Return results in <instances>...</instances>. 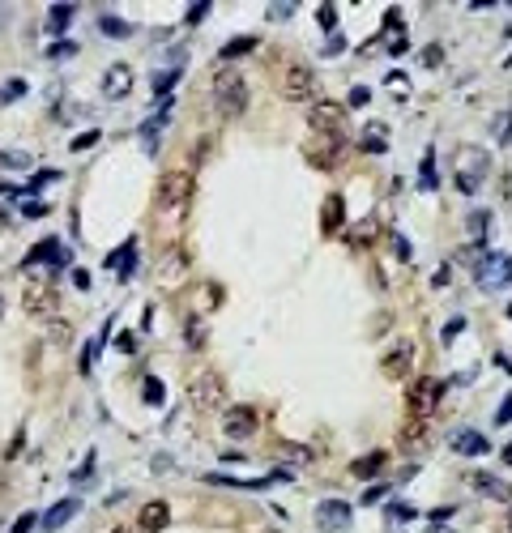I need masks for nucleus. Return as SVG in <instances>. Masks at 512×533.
I'll return each mask as SVG.
<instances>
[{
  "label": "nucleus",
  "mask_w": 512,
  "mask_h": 533,
  "mask_svg": "<svg viewBox=\"0 0 512 533\" xmlns=\"http://www.w3.org/2000/svg\"><path fill=\"white\" fill-rule=\"evenodd\" d=\"M316 22H321V30H333V26H337V9H333V5H321V9H316Z\"/></svg>",
  "instance_id": "nucleus-37"
},
{
  "label": "nucleus",
  "mask_w": 512,
  "mask_h": 533,
  "mask_svg": "<svg viewBox=\"0 0 512 533\" xmlns=\"http://www.w3.org/2000/svg\"><path fill=\"white\" fill-rule=\"evenodd\" d=\"M222 397H227V384H222L218 371H210V367H201L196 376L188 380V401H192L196 410H218Z\"/></svg>",
  "instance_id": "nucleus-2"
},
{
  "label": "nucleus",
  "mask_w": 512,
  "mask_h": 533,
  "mask_svg": "<svg viewBox=\"0 0 512 533\" xmlns=\"http://www.w3.org/2000/svg\"><path fill=\"white\" fill-rule=\"evenodd\" d=\"M286 13H295V5H269V18L274 22H286Z\"/></svg>",
  "instance_id": "nucleus-46"
},
{
  "label": "nucleus",
  "mask_w": 512,
  "mask_h": 533,
  "mask_svg": "<svg viewBox=\"0 0 512 533\" xmlns=\"http://www.w3.org/2000/svg\"><path fill=\"white\" fill-rule=\"evenodd\" d=\"M372 239H376V222H372V218H363V222L354 227V243H372Z\"/></svg>",
  "instance_id": "nucleus-36"
},
{
  "label": "nucleus",
  "mask_w": 512,
  "mask_h": 533,
  "mask_svg": "<svg viewBox=\"0 0 512 533\" xmlns=\"http://www.w3.org/2000/svg\"><path fill=\"white\" fill-rule=\"evenodd\" d=\"M0 167H18V171H26V167H30V154H5V158H0Z\"/></svg>",
  "instance_id": "nucleus-38"
},
{
  "label": "nucleus",
  "mask_w": 512,
  "mask_h": 533,
  "mask_svg": "<svg viewBox=\"0 0 512 533\" xmlns=\"http://www.w3.org/2000/svg\"><path fill=\"white\" fill-rule=\"evenodd\" d=\"M205 13H210V5H205V0H201V5H192V9H188V22H201Z\"/></svg>",
  "instance_id": "nucleus-52"
},
{
  "label": "nucleus",
  "mask_w": 512,
  "mask_h": 533,
  "mask_svg": "<svg viewBox=\"0 0 512 533\" xmlns=\"http://www.w3.org/2000/svg\"><path fill=\"white\" fill-rule=\"evenodd\" d=\"M342 47H346V43H342V34H333V39H329V51H325V56H342Z\"/></svg>",
  "instance_id": "nucleus-53"
},
{
  "label": "nucleus",
  "mask_w": 512,
  "mask_h": 533,
  "mask_svg": "<svg viewBox=\"0 0 512 533\" xmlns=\"http://www.w3.org/2000/svg\"><path fill=\"white\" fill-rule=\"evenodd\" d=\"M440 397H444V384H440V380H431V376L415 380V384H410V393H405L410 418H427V414L440 405Z\"/></svg>",
  "instance_id": "nucleus-5"
},
{
  "label": "nucleus",
  "mask_w": 512,
  "mask_h": 533,
  "mask_svg": "<svg viewBox=\"0 0 512 533\" xmlns=\"http://www.w3.org/2000/svg\"><path fill=\"white\" fill-rule=\"evenodd\" d=\"M384 137H389V128L376 120V124H368V133L363 137H358V149H363V154H384L389 145H384Z\"/></svg>",
  "instance_id": "nucleus-24"
},
{
  "label": "nucleus",
  "mask_w": 512,
  "mask_h": 533,
  "mask_svg": "<svg viewBox=\"0 0 512 533\" xmlns=\"http://www.w3.org/2000/svg\"><path fill=\"white\" fill-rule=\"evenodd\" d=\"M508 529H512V508H508Z\"/></svg>",
  "instance_id": "nucleus-59"
},
{
  "label": "nucleus",
  "mask_w": 512,
  "mask_h": 533,
  "mask_svg": "<svg viewBox=\"0 0 512 533\" xmlns=\"http://www.w3.org/2000/svg\"><path fill=\"white\" fill-rule=\"evenodd\" d=\"M94 141H98V133H81V137H77V141H73V149H77V154H81V149H90V145H94Z\"/></svg>",
  "instance_id": "nucleus-47"
},
{
  "label": "nucleus",
  "mask_w": 512,
  "mask_h": 533,
  "mask_svg": "<svg viewBox=\"0 0 512 533\" xmlns=\"http://www.w3.org/2000/svg\"><path fill=\"white\" fill-rule=\"evenodd\" d=\"M508 320H512V303H508Z\"/></svg>",
  "instance_id": "nucleus-60"
},
{
  "label": "nucleus",
  "mask_w": 512,
  "mask_h": 533,
  "mask_svg": "<svg viewBox=\"0 0 512 533\" xmlns=\"http://www.w3.org/2000/svg\"><path fill=\"white\" fill-rule=\"evenodd\" d=\"M419 184H423V192L436 188V154H431V149L423 154V163H419Z\"/></svg>",
  "instance_id": "nucleus-29"
},
{
  "label": "nucleus",
  "mask_w": 512,
  "mask_h": 533,
  "mask_svg": "<svg viewBox=\"0 0 512 533\" xmlns=\"http://www.w3.org/2000/svg\"><path fill=\"white\" fill-rule=\"evenodd\" d=\"M175 81H180V69H167V73H159V77H154V94H159V98H167Z\"/></svg>",
  "instance_id": "nucleus-32"
},
{
  "label": "nucleus",
  "mask_w": 512,
  "mask_h": 533,
  "mask_svg": "<svg viewBox=\"0 0 512 533\" xmlns=\"http://www.w3.org/2000/svg\"><path fill=\"white\" fill-rule=\"evenodd\" d=\"M312 86H316L312 69H307V65H290V69H286V81H282V94H286L290 102H303L307 94H312Z\"/></svg>",
  "instance_id": "nucleus-10"
},
{
  "label": "nucleus",
  "mask_w": 512,
  "mask_h": 533,
  "mask_svg": "<svg viewBox=\"0 0 512 533\" xmlns=\"http://www.w3.org/2000/svg\"><path fill=\"white\" fill-rule=\"evenodd\" d=\"M286 457H295V461L303 465V461H307V457H312V452H307V448H286Z\"/></svg>",
  "instance_id": "nucleus-55"
},
{
  "label": "nucleus",
  "mask_w": 512,
  "mask_h": 533,
  "mask_svg": "<svg viewBox=\"0 0 512 533\" xmlns=\"http://www.w3.org/2000/svg\"><path fill=\"white\" fill-rule=\"evenodd\" d=\"M98 30H102V34H112V39L133 34V26H128V22H120V18H112V13H107V18H98Z\"/></svg>",
  "instance_id": "nucleus-30"
},
{
  "label": "nucleus",
  "mask_w": 512,
  "mask_h": 533,
  "mask_svg": "<svg viewBox=\"0 0 512 533\" xmlns=\"http://www.w3.org/2000/svg\"><path fill=\"white\" fill-rule=\"evenodd\" d=\"M504 422H512V393L504 397V405H499V414H495V426H504Z\"/></svg>",
  "instance_id": "nucleus-42"
},
{
  "label": "nucleus",
  "mask_w": 512,
  "mask_h": 533,
  "mask_svg": "<svg viewBox=\"0 0 512 533\" xmlns=\"http://www.w3.org/2000/svg\"><path fill=\"white\" fill-rule=\"evenodd\" d=\"M440 60H444V56H440V47H427V51H423V65H427V69H436Z\"/></svg>",
  "instance_id": "nucleus-50"
},
{
  "label": "nucleus",
  "mask_w": 512,
  "mask_h": 533,
  "mask_svg": "<svg viewBox=\"0 0 512 533\" xmlns=\"http://www.w3.org/2000/svg\"><path fill=\"white\" fill-rule=\"evenodd\" d=\"M423 533H452V529H444V525H431V529H423Z\"/></svg>",
  "instance_id": "nucleus-56"
},
{
  "label": "nucleus",
  "mask_w": 512,
  "mask_h": 533,
  "mask_svg": "<svg viewBox=\"0 0 512 533\" xmlns=\"http://www.w3.org/2000/svg\"><path fill=\"white\" fill-rule=\"evenodd\" d=\"M184 342L201 346V320H188V329H184Z\"/></svg>",
  "instance_id": "nucleus-43"
},
{
  "label": "nucleus",
  "mask_w": 512,
  "mask_h": 533,
  "mask_svg": "<svg viewBox=\"0 0 512 533\" xmlns=\"http://www.w3.org/2000/svg\"><path fill=\"white\" fill-rule=\"evenodd\" d=\"M22 94H26V81L13 77V81H5V90H0V102H13V98H22Z\"/></svg>",
  "instance_id": "nucleus-35"
},
{
  "label": "nucleus",
  "mask_w": 512,
  "mask_h": 533,
  "mask_svg": "<svg viewBox=\"0 0 512 533\" xmlns=\"http://www.w3.org/2000/svg\"><path fill=\"white\" fill-rule=\"evenodd\" d=\"M116 533H128V529H116Z\"/></svg>",
  "instance_id": "nucleus-62"
},
{
  "label": "nucleus",
  "mask_w": 512,
  "mask_h": 533,
  "mask_svg": "<svg viewBox=\"0 0 512 533\" xmlns=\"http://www.w3.org/2000/svg\"><path fill=\"white\" fill-rule=\"evenodd\" d=\"M474 278H478V290H487V295L508 290V286H512V256H504V252L483 256V260L474 264Z\"/></svg>",
  "instance_id": "nucleus-3"
},
{
  "label": "nucleus",
  "mask_w": 512,
  "mask_h": 533,
  "mask_svg": "<svg viewBox=\"0 0 512 533\" xmlns=\"http://www.w3.org/2000/svg\"><path fill=\"white\" fill-rule=\"evenodd\" d=\"M504 461H508V465H512V444H508V448H504Z\"/></svg>",
  "instance_id": "nucleus-57"
},
{
  "label": "nucleus",
  "mask_w": 512,
  "mask_h": 533,
  "mask_svg": "<svg viewBox=\"0 0 512 533\" xmlns=\"http://www.w3.org/2000/svg\"><path fill=\"white\" fill-rule=\"evenodd\" d=\"M69 337H73L69 320H51V342H56V346H69Z\"/></svg>",
  "instance_id": "nucleus-34"
},
{
  "label": "nucleus",
  "mask_w": 512,
  "mask_h": 533,
  "mask_svg": "<svg viewBox=\"0 0 512 533\" xmlns=\"http://www.w3.org/2000/svg\"><path fill=\"white\" fill-rule=\"evenodd\" d=\"M73 13H77V5H51L47 9V34H65L69 22H73Z\"/></svg>",
  "instance_id": "nucleus-25"
},
{
  "label": "nucleus",
  "mask_w": 512,
  "mask_h": 533,
  "mask_svg": "<svg viewBox=\"0 0 512 533\" xmlns=\"http://www.w3.org/2000/svg\"><path fill=\"white\" fill-rule=\"evenodd\" d=\"M167 520H171V508H167L163 499H154V504H145V508H141V529H145V533L167 529Z\"/></svg>",
  "instance_id": "nucleus-20"
},
{
  "label": "nucleus",
  "mask_w": 512,
  "mask_h": 533,
  "mask_svg": "<svg viewBox=\"0 0 512 533\" xmlns=\"http://www.w3.org/2000/svg\"><path fill=\"white\" fill-rule=\"evenodd\" d=\"M342 222H346V201L337 192H329L325 205H321V231L333 235V231H342Z\"/></svg>",
  "instance_id": "nucleus-16"
},
{
  "label": "nucleus",
  "mask_w": 512,
  "mask_h": 533,
  "mask_svg": "<svg viewBox=\"0 0 512 533\" xmlns=\"http://www.w3.org/2000/svg\"><path fill=\"white\" fill-rule=\"evenodd\" d=\"M256 426H261V414H256V405H231L222 414V436L227 440H248L256 436Z\"/></svg>",
  "instance_id": "nucleus-6"
},
{
  "label": "nucleus",
  "mask_w": 512,
  "mask_h": 533,
  "mask_svg": "<svg viewBox=\"0 0 512 533\" xmlns=\"http://www.w3.org/2000/svg\"><path fill=\"white\" fill-rule=\"evenodd\" d=\"M184 274H188V252H184V248H171L167 260L159 264V274H154V282H159L163 290H175V286L184 282Z\"/></svg>",
  "instance_id": "nucleus-9"
},
{
  "label": "nucleus",
  "mask_w": 512,
  "mask_h": 533,
  "mask_svg": "<svg viewBox=\"0 0 512 533\" xmlns=\"http://www.w3.org/2000/svg\"><path fill=\"white\" fill-rule=\"evenodd\" d=\"M192 201V175L188 171H167L159 184H154V209L159 213H180Z\"/></svg>",
  "instance_id": "nucleus-1"
},
{
  "label": "nucleus",
  "mask_w": 512,
  "mask_h": 533,
  "mask_svg": "<svg viewBox=\"0 0 512 533\" xmlns=\"http://www.w3.org/2000/svg\"><path fill=\"white\" fill-rule=\"evenodd\" d=\"M495 133H499V141H512V116H499Z\"/></svg>",
  "instance_id": "nucleus-44"
},
{
  "label": "nucleus",
  "mask_w": 512,
  "mask_h": 533,
  "mask_svg": "<svg viewBox=\"0 0 512 533\" xmlns=\"http://www.w3.org/2000/svg\"><path fill=\"white\" fill-rule=\"evenodd\" d=\"M133 252H137V239H128V243H124L120 252H112V256H107V264H112V269H116L120 278H133V269H137Z\"/></svg>",
  "instance_id": "nucleus-23"
},
{
  "label": "nucleus",
  "mask_w": 512,
  "mask_h": 533,
  "mask_svg": "<svg viewBox=\"0 0 512 533\" xmlns=\"http://www.w3.org/2000/svg\"><path fill=\"white\" fill-rule=\"evenodd\" d=\"M487 222H491V213H487V209H474L470 218H466V235H470L474 248H483V239H487Z\"/></svg>",
  "instance_id": "nucleus-27"
},
{
  "label": "nucleus",
  "mask_w": 512,
  "mask_h": 533,
  "mask_svg": "<svg viewBox=\"0 0 512 533\" xmlns=\"http://www.w3.org/2000/svg\"><path fill=\"white\" fill-rule=\"evenodd\" d=\"M73 282H77L81 290H90V274H86V269H73Z\"/></svg>",
  "instance_id": "nucleus-54"
},
{
  "label": "nucleus",
  "mask_w": 512,
  "mask_h": 533,
  "mask_svg": "<svg viewBox=\"0 0 512 533\" xmlns=\"http://www.w3.org/2000/svg\"><path fill=\"white\" fill-rule=\"evenodd\" d=\"M393 248H397V256H401V260H410V243H405V235H397V231H393Z\"/></svg>",
  "instance_id": "nucleus-48"
},
{
  "label": "nucleus",
  "mask_w": 512,
  "mask_h": 533,
  "mask_svg": "<svg viewBox=\"0 0 512 533\" xmlns=\"http://www.w3.org/2000/svg\"><path fill=\"white\" fill-rule=\"evenodd\" d=\"M461 483H466L470 491L487 495V499H508V483H499L495 473H483V469H466L461 473Z\"/></svg>",
  "instance_id": "nucleus-11"
},
{
  "label": "nucleus",
  "mask_w": 512,
  "mask_h": 533,
  "mask_svg": "<svg viewBox=\"0 0 512 533\" xmlns=\"http://www.w3.org/2000/svg\"><path fill=\"white\" fill-rule=\"evenodd\" d=\"M384 495H389V491H384V487H372V491H368V495H363V504H368V508H372V504H380V499H384Z\"/></svg>",
  "instance_id": "nucleus-51"
},
{
  "label": "nucleus",
  "mask_w": 512,
  "mask_h": 533,
  "mask_svg": "<svg viewBox=\"0 0 512 533\" xmlns=\"http://www.w3.org/2000/svg\"><path fill=\"white\" fill-rule=\"evenodd\" d=\"M397 444H401V452H410V457L423 452V448H427V422H423V418H410L401 431H397Z\"/></svg>",
  "instance_id": "nucleus-14"
},
{
  "label": "nucleus",
  "mask_w": 512,
  "mask_h": 533,
  "mask_svg": "<svg viewBox=\"0 0 512 533\" xmlns=\"http://www.w3.org/2000/svg\"><path fill=\"white\" fill-rule=\"evenodd\" d=\"M452 448H457L461 457H483V452H491L487 436H478V431H457V436H452Z\"/></svg>",
  "instance_id": "nucleus-21"
},
{
  "label": "nucleus",
  "mask_w": 512,
  "mask_h": 533,
  "mask_svg": "<svg viewBox=\"0 0 512 533\" xmlns=\"http://www.w3.org/2000/svg\"><path fill=\"white\" fill-rule=\"evenodd\" d=\"M410 363H415V346H410V342H397V346L384 354V376L401 380L405 371H410Z\"/></svg>",
  "instance_id": "nucleus-15"
},
{
  "label": "nucleus",
  "mask_w": 512,
  "mask_h": 533,
  "mask_svg": "<svg viewBox=\"0 0 512 533\" xmlns=\"http://www.w3.org/2000/svg\"><path fill=\"white\" fill-rule=\"evenodd\" d=\"M145 401L149 405H163V384L159 380H145Z\"/></svg>",
  "instance_id": "nucleus-39"
},
{
  "label": "nucleus",
  "mask_w": 512,
  "mask_h": 533,
  "mask_svg": "<svg viewBox=\"0 0 512 533\" xmlns=\"http://www.w3.org/2000/svg\"><path fill=\"white\" fill-rule=\"evenodd\" d=\"M415 516H419V512L410 508V504H389V525H410Z\"/></svg>",
  "instance_id": "nucleus-33"
},
{
  "label": "nucleus",
  "mask_w": 512,
  "mask_h": 533,
  "mask_svg": "<svg viewBox=\"0 0 512 533\" xmlns=\"http://www.w3.org/2000/svg\"><path fill=\"white\" fill-rule=\"evenodd\" d=\"M0 320H5V299H0Z\"/></svg>",
  "instance_id": "nucleus-58"
},
{
  "label": "nucleus",
  "mask_w": 512,
  "mask_h": 533,
  "mask_svg": "<svg viewBox=\"0 0 512 533\" xmlns=\"http://www.w3.org/2000/svg\"><path fill=\"white\" fill-rule=\"evenodd\" d=\"M77 512H81V499H60L56 508H47L43 525H47V529H60V525H69V520H73Z\"/></svg>",
  "instance_id": "nucleus-22"
},
{
  "label": "nucleus",
  "mask_w": 512,
  "mask_h": 533,
  "mask_svg": "<svg viewBox=\"0 0 512 533\" xmlns=\"http://www.w3.org/2000/svg\"><path fill=\"white\" fill-rule=\"evenodd\" d=\"M384 461H389L384 452H368V457H358V461L350 465V473H354V478H363V483H368V478H376V473L384 469Z\"/></svg>",
  "instance_id": "nucleus-26"
},
{
  "label": "nucleus",
  "mask_w": 512,
  "mask_h": 533,
  "mask_svg": "<svg viewBox=\"0 0 512 533\" xmlns=\"http://www.w3.org/2000/svg\"><path fill=\"white\" fill-rule=\"evenodd\" d=\"M312 128L316 133H337L342 128V107L337 102H316L312 107Z\"/></svg>",
  "instance_id": "nucleus-18"
},
{
  "label": "nucleus",
  "mask_w": 512,
  "mask_h": 533,
  "mask_svg": "<svg viewBox=\"0 0 512 533\" xmlns=\"http://www.w3.org/2000/svg\"><path fill=\"white\" fill-rule=\"evenodd\" d=\"M368 98H372V94H368V86H354V90H350V102H354V107H363Z\"/></svg>",
  "instance_id": "nucleus-49"
},
{
  "label": "nucleus",
  "mask_w": 512,
  "mask_h": 533,
  "mask_svg": "<svg viewBox=\"0 0 512 533\" xmlns=\"http://www.w3.org/2000/svg\"><path fill=\"white\" fill-rule=\"evenodd\" d=\"M316 525L329 529V533L350 529V504H342V499H325V504L316 508Z\"/></svg>",
  "instance_id": "nucleus-12"
},
{
  "label": "nucleus",
  "mask_w": 512,
  "mask_h": 533,
  "mask_svg": "<svg viewBox=\"0 0 512 533\" xmlns=\"http://www.w3.org/2000/svg\"><path fill=\"white\" fill-rule=\"evenodd\" d=\"M248 51H256V34H239V39L222 43L218 56H222V60H239V56H248Z\"/></svg>",
  "instance_id": "nucleus-28"
},
{
  "label": "nucleus",
  "mask_w": 512,
  "mask_h": 533,
  "mask_svg": "<svg viewBox=\"0 0 512 533\" xmlns=\"http://www.w3.org/2000/svg\"><path fill=\"white\" fill-rule=\"evenodd\" d=\"M73 51H77V47L60 39V43H51V51H47V56H56V60H69V56H73Z\"/></svg>",
  "instance_id": "nucleus-40"
},
{
  "label": "nucleus",
  "mask_w": 512,
  "mask_h": 533,
  "mask_svg": "<svg viewBox=\"0 0 512 533\" xmlns=\"http://www.w3.org/2000/svg\"><path fill=\"white\" fill-rule=\"evenodd\" d=\"M487 171H491L487 154L483 149H466V154H461V163H457V188L461 192H478V184H483Z\"/></svg>",
  "instance_id": "nucleus-7"
},
{
  "label": "nucleus",
  "mask_w": 512,
  "mask_h": 533,
  "mask_svg": "<svg viewBox=\"0 0 512 533\" xmlns=\"http://www.w3.org/2000/svg\"><path fill=\"white\" fill-rule=\"evenodd\" d=\"M102 342H107V329H102V333L86 346V354H81V376H90V371H94V354H98V346H102Z\"/></svg>",
  "instance_id": "nucleus-31"
},
{
  "label": "nucleus",
  "mask_w": 512,
  "mask_h": 533,
  "mask_svg": "<svg viewBox=\"0 0 512 533\" xmlns=\"http://www.w3.org/2000/svg\"><path fill=\"white\" fill-rule=\"evenodd\" d=\"M56 303H60L56 286H34V290H26V299H22V307H26L30 316H51V311H56Z\"/></svg>",
  "instance_id": "nucleus-13"
},
{
  "label": "nucleus",
  "mask_w": 512,
  "mask_h": 533,
  "mask_svg": "<svg viewBox=\"0 0 512 533\" xmlns=\"http://www.w3.org/2000/svg\"><path fill=\"white\" fill-rule=\"evenodd\" d=\"M342 149H346V141L337 133H325V137H316L312 145H307V158H312V167H337Z\"/></svg>",
  "instance_id": "nucleus-8"
},
{
  "label": "nucleus",
  "mask_w": 512,
  "mask_h": 533,
  "mask_svg": "<svg viewBox=\"0 0 512 533\" xmlns=\"http://www.w3.org/2000/svg\"><path fill=\"white\" fill-rule=\"evenodd\" d=\"M22 213H26V218H43V213H47V205H39V201H26V205H22Z\"/></svg>",
  "instance_id": "nucleus-45"
},
{
  "label": "nucleus",
  "mask_w": 512,
  "mask_h": 533,
  "mask_svg": "<svg viewBox=\"0 0 512 533\" xmlns=\"http://www.w3.org/2000/svg\"><path fill=\"white\" fill-rule=\"evenodd\" d=\"M243 107H248V81L235 77V73H227V77L218 81V116H222V120H239Z\"/></svg>",
  "instance_id": "nucleus-4"
},
{
  "label": "nucleus",
  "mask_w": 512,
  "mask_h": 533,
  "mask_svg": "<svg viewBox=\"0 0 512 533\" xmlns=\"http://www.w3.org/2000/svg\"><path fill=\"white\" fill-rule=\"evenodd\" d=\"M265 533H282V529H265Z\"/></svg>",
  "instance_id": "nucleus-61"
},
{
  "label": "nucleus",
  "mask_w": 512,
  "mask_h": 533,
  "mask_svg": "<svg viewBox=\"0 0 512 533\" xmlns=\"http://www.w3.org/2000/svg\"><path fill=\"white\" fill-rule=\"evenodd\" d=\"M128 86H133V69H128V65H112L107 77H102V90H107L112 98H124Z\"/></svg>",
  "instance_id": "nucleus-19"
},
{
  "label": "nucleus",
  "mask_w": 512,
  "mask_h": 533,
  "mask_svg": "<svg viewBox=\"0 0 512 533\" xmlns=\"http://www.w3.org/2000/svg\"><path fill=\"white\" fill-rule=\"evenodd\" d=\"M461 329H466V316H457V320H448V325H444V342H452Z\"/></svg>",
  "instance_id": "nucleus-41"
},
{
  "label": "nucleus",
  "mask_w": 512,
  "mask_h": 533,
  "mask_svg": "<svg viewBox=\"0 0 512 533\" xmlns=\"http://www.w3.org/2000/svg\"><path fill=\"white\" fill-rule=\"evenodd\" d=\"M34 264H65V248H60L56 239L34 243V248H30V256H26V269H34Z\"/></svg>",
  "instance_id": "nucleus-17"
}]
</instances>
